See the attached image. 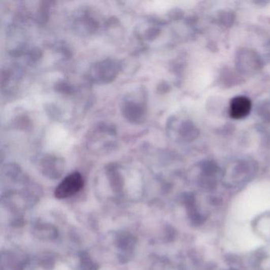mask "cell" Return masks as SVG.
Masks as SVG:
<instances>
[{"label": "cell", "instance_id": "1", "mask_svg": "<svg viewBox=\"0 0 270 270\" xmlns=\"http://www.w3.org/2000/svg\"><path fill=\"white\" fill-rule=\"evenodd\" d=\"M83 186V179L80 173L72 174L66 177L56 187L55 196L56 198H68L78 193Z\"/></svg>", "mask_w": 270, "mask_h": 270}, {"label": "cell", "instance_id": "2", "mask_svg": "<svg viewBox=\"0 0 270 270\" xmlns=\"http://www.w3.org/2000/svg\"><path fill=\"white\" fill-rule=\"evenodd\" d=\"M251 102L248 97L238 96L231 100L230 104V116L234 119H242L249 115L251 111Z\"/></svg>", "mask_w": 270, "mask_h": 270}]
</instances>
